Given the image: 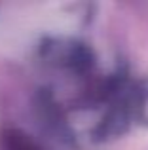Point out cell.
<instances>
[{
    "mask_svg": "<svg viewBox=\"0 0 148 150\" xmlns=\"http://www.w3.org/2000/svg\"><path fill=\"white\" fill-rule=\"evenodd\" d=\"M2 148L4 150H40L34 143L27 139V135L19 131H6L2 135Z\"/></svg>",
    "mask_w": 148,
    "mask_h": 150,
    "instance_id": "6da1fadb",
    "label": "cell"
}]
</instances>
